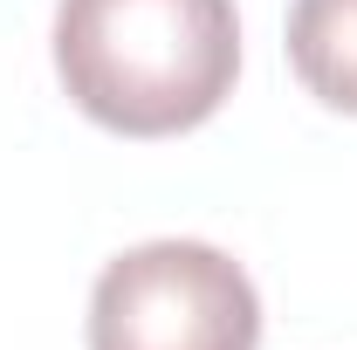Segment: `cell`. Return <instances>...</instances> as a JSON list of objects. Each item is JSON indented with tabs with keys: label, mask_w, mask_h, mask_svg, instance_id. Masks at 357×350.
Instances as JSON below:
<instances>
[{
	"label": "cell",
	"mask_w": 357,
	"mask_h": 350,
	"mask_svg": "<svg viewBox=\"0 0 357 350\" xmlns=\"http://www.w3.org/2000/svg\"><path fill=\"white\" fill-rule=\"evenodd\" d=\"M55 76L69 103L103 131L178 137L234 96V0H62Z\"/></svg>",
	"instance_id": "1"
},
{
	"label": "cell",
	"mask_w": 357,
	"mask_h": 350,
	"mask_svg": "<svg viewBox=\"0 0 357 350\" xmlns=\"http://www.w3.org/2000/svg\"><path fill=\"white\" fill-rule=\"evenodd\" d=\"M261 296L206 241H144L96 275L89 350H255Z\"/></svg>",
	"instance_id": "2"
},
{
	"label": "cell",
	"mask_w": 357,
	"mask_h": 350,
	"mask_svg": "<svg viewBox=\"0 0 357 350\" xmlns=\"http://www.w3.org/2000/svg\"><path fill=\"white\" fill-rule=\"evenodd\" d=\"M289 69L316 103L357 117V0H296L289 7Z\"/></svg>",
	"instance_id": "3"
}]
</instances>
